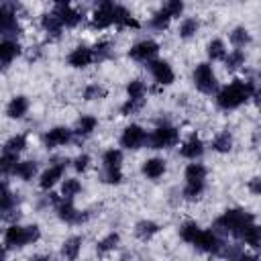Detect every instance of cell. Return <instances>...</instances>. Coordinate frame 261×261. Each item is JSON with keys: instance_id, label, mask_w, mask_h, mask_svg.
<instances>
[{"instance_id": "6da1fadb", "label": "cell", "mask_w": 261, "mask_h": 261, "mask_svg": "<svg viewBox=\"0 0 261 261\" xmlns=\"http://www.w3.org/2000/svg\"><path fill=\"white\" fill-rule=\"evenodd\" d=\"M253 222H255V218H253L251 212L241 210V208H230V210H226L224 214H220V216L214 220L212 228H214L218 234H230V237H234V239H243L245 230H247Z\"/></svg>"}, {"instance_id": "7a4b0ae2", "label": "cell", "mask_w": 261, "mask_h": 261, "mask_svg": "<svg viewBox=\"0 0 261 261\" xmlns=\"http://www.w3.org/2000/svg\"><path fill=\"white\" fill-rule=\"evenodd\" d=\"M255 94V88L251 82L245 80H232L228 86H224L220 92H216V106L222 110H234L247 100H251Z\"/></svg>"}, {"instance_id": "3957f363", "label": "cell", "mask_w": 261, "mask_h": 261, "mask_svg": "<svg viewBox=\"0 0 261 261\" xmlns=\"http://www.w3.org/2000/svg\"><path fill=\"white\" fill-rule=\"evenodd\" d=\"M39 239H41V228L37 224L20 226V224L12 222L4 232V249H6V253L12 249H22L27 245L37 243Z\"/></svg>"}, {"instance_id": "277c9868", "label": "cell", "mask_w": 261, "mask_h": 261, "mask_svg": "<svg viewBox=\"0 0 261 261\" xmlns=\"http://www.w3.org/2000/svg\"><path fill=\"white\" fill-rule=\"evenodd\" d=\"M206 188V167L202 163H190L186 167V186H184V198L186 200H198Z\"/></svg>"}, {"instance_id": "5b68a950", "label": "cell", "mask_w": 261, "mask_h": 261, "mask_svg": "<svg viewBox=\"0 0 261 261\" xmlns=\"http://www.w3.org/2000/svg\"><path fill=\"white\" fill-rule=\"evenodd\" d=\"M177 141H179L177 128L171 126V124H167V122H163V124H159L147 137V147L149 149H169V147L177 145Z\"/></svg>"}, {"instance_id": "8992f818", "label": "cell", "mask_w": 261, "mask_h": 261, "mask_svg": "<svg viewBox=\"0 0 261 261\" xmlns=\"http://www.w3.org/2000/svg\"><path fill=\"white\" fill-rule=\"evenodd\" d=\"M194 86L202 94H216L218 92V80L212 71L210 63H198L194 69Z\"/></svg>"}, {"instance_id": "52a82bcc", "label": "cell", "mask_w": 261, "mask_h": 261, "mask_svg": "<svg viewBox=\"0 0 261 261\" xmlns=\"http://www.w3.org/2000/svg\"><path fill=\"white\" fill-rule=\"evenodd\" d=\"M0 31L4 39H16L20 35V24L16 20V8L10 4V0H4L0 8Z\"/></svg>"}, {"instance_id": "ba28073f", "label": "cell", "mask_w": 261, "mask_h": 261, "mask_svg": "<svg viewBox=\"0 0 261 261\" xmlns=\"http://www.w3.org/2000/svg\"><path fill=\"white\" fill-rule=\"evenodd\" d=\"M192 245L198 251H204V253H210V255H218L222 251V247H224V241H222V234H218L212 228V230H200Z\"/></svg>"}, {"instance_id": "9c48e42d", "label": "cell", "mask_w": 261, "mask_h": 261, "mask_svg": "<svg viewBox=\"0 0 261 261\" xmlns=\"http://www.w3.org/2000/svg\"><path fill=\"white\" fill-rule=\"evenodd\" d=\"M147 137L149 135L145 133V128L141 124H128L122 130V135H120V147L130 149V151H137L143 145H147Z\"/></svg>"}, {"instance_id": "30bf717a", "label": "cell", "mask_w": 261, "mask_h": 261, "mask_svg": "<svg viewBox=\"0 0 261 261\" xmlns=\"http://www.w3.org/2000/svg\"><path fill=\"white\" fill-rule=\"evenodd\" d=\"M159 53V45L153 41V39H145V41H139L135 43L130 49H128V57L139 61V63H149L155 59V55Z\"/></svg>"}, {"instance_id": "8fae6325", "label": "cell", "mask_w": 261, "mask_h": 261, "mask_svg": "<svg viewBox=\"0 0 261 261\" xmlns=\"http://www.w3.org/2000/svg\"><path fill=\"white\" fill-rule=\"evenodd\" d=\"M55 210H57L59 220H63L65 224H82L84 220L90 218V214H82V212L73 206V202H71L69 198H61V202L55 206Z\"/></svg>"}, {"instance_id": "7c38bea8", "label": "cell", "mask_w": 261, "mask_h": 261, "mask_svg": "<svg viewBox=\"0 0 261 261\" xmlns=\"http://www.w3.org/2000/svg\"><path fill=\"white\" fill-rule=\"evenodd\" d=\"M147 67H149V71H151V75H153V80H155L157 84H161V86L173 84L175 73H173V69H171V65H169L167 61H163V59H153V61L147 63Z\"/></svg>"}, {"instance_id": "4fadbf2b", "label": "cell", "mask_w": 261, "mask_h": 261, "mask_svg": "<svg viewBox=\"0 0 261 261\" xmlns=\"http://www.w3.org/2000/svg\"><path fill=\"white\" fill-rule=\"evenodd\" d=\"M65 163H67V161H63V159H55L53 165H49V167L41 173V177H39V188H41V190H51V188L63 177Z\"/></svg>"}, {"instance_id": "5bb4252c", "label": "cell", "mask_w": 261, "mask_h": 261, "mask_svg": "<svg viewBox=\"0 0 261 261\" xmlns=\"http://www.w3.org/2000/svg\"><path fill=\"white\" fill-rule=\"evenodd\" d=\"M73 137V130L67 128V126H53L49 128L45 135H43V143L47 149H55V147H61V145H67Z\"/></svg>"}, {"instance_id": "9a60e30c", "label": "cell", "mask_w": 261, "mask_h": 261, "mask_svg": "<svg viewBox=\"0 0 261 261\" xmlns=\"http://www.w3.org/2000/svg\"><path fill=\"white\" fill-rule=\"evenodd\" d=\"M94 61V51L92 47L86 45H77L69 55H67V65L75 67V69H84Z\"/></svg>"}, {"instance_id": "2e32d148", "label": "cell", "mask_w": 261, "mask_h": 261, "mask_svg": "<svg viewBox=\"0 0 261 261\" xmlns=\"http://www.w3.org/2000/svg\"><path fill=\"white\" fill-rule=\"evenodd\" d=\"M114 6L116 4H106V6H98L92 14L90 24L94 29H108L110 24H114Z\"/></svg>"}, {"instance_id": "e0dca14e", "label": "cell", "mask_w": 261, "mask_h": 261, "mask_svg": "<svg viewBox=\"0 0 261 261\" xmlns=\"http://www.w3.org/2000/svg\"><path fill=\"white\" fill-rule=\"evenodd\" d=\"M18 55H20L18 41L16 39H2V43H0V61H2V67L6 69Z\"/></svg>"}, {"instance_id": "ac0fdd59", "label": "cell", "mask_w": 261, "mask_h": 261, "mask_svg": "<svg viewBox=\"0 0 261 261\" xmlns=\"http://www.w3.org/2000/svg\"><path fill=\"white\" fill-rule=\"evenodd\" d=\"M179 155L186 157V159L196 161V159H200V157L204 155V143H202L196 135H192V137L179 147Z\"/></svg>"}, {"instance_id": "d6986e66", "label": "cell", "mask_w": 261, "mask_h": 261, "mask_svg": "<svg viewBox=\"0 0 261 261\" xmlns=\"http://www.w3.org/2000/svg\"><path fill=\"white\" fill-rule=\"evenodd\" d=\"M41 27H43V31H45L49 37H53V39H59V37H61L63 22H61V18H59L55 12H45V14L41 16Z\"/></svg>"}, {"instance_id": "ffe728a7", "label": "cell", "mask_w": 261, "mask_h": 261, "mask_svg": "<svg viewBox=\"0 0 261 261\" xmlns=\"http://www.w3.org/2000/svg\"><path fill=\"white\" fill-rule=\"evenodd\" d=\"M165 169H167V165H165V161H163L161 157H151V159H147V161L143 163V167H141L143 175L149 177V179H159V177L165 173Z\"/></svg>"}, {"instance_id": "44dd1931", "label": "cell", "mask_w": 261, "mask_h": 261, "mask_svg": "<svg viewBox=\"0 0 261 261\" xmlns=\"http://www.w3.org/2000/svg\"><path fill=\"white\" fill-rule=\"evenodd\" d=\"M29 110V100L27 96H14L8 104H6V116L16 120V118H22Z\"/></svg>"}, {"instance_id": "7402d4cb", "label": "cell", "mask_w": 261, "mask_h": 261, "mask_svg": "<svg viewBox=\"0 0 261 261\" xmlns=\"http://www.w3.org/2000/svg\"><path fill=\"white\" fill-rule=\"evenodd\" d=\"M55 14L61 18L63 27H67V29H73L82 22V14L77 10H73L71 6H55Z\"/></svg>"}, {"instance_id": "603a6c76", "label": "cell", "mask_w": 261, "mask_h": 261, "mask_svg": "<svg viewBox=\"0 0 261 261\" xmlns=\"http://www.w3.org/2000/svg\"><path fill=\"white\" fill-rule=\"evenodd\" d=\"M37 171H39V165H37V161H33V159H27V161H18L12 173H14L18 179H22V181H31V179L37 175Z\"/></svg>"}, {"instance_id": "cb8c5ba5", "label": "cell", "mask_w": 261, "mask_h": 261, "mask_svg": "<svg viewBox=\"0 0 261 261\" xmlns=\"http://www.w3.org/2000/svg\"><path fill=\"white\" fill-rule=\"evenodd\" d=\"M114 24L118 27H124V29H139V22L137 18L124 8V6H114Z\"/></svg>"}, {"instance_id": "d4e9b609", "label": "cell", "mask_w": 261, "mask_h": 261, "mask_svg": "<svg viewBox=\"0 0 261 261\" xmlns=\"http://www.w3.org/2000/svg\"><path fill=\"white\" fill-rule=\"evenodd\" d=\"M157 232H159V224L153 222V220H139V222L135 224V234H137V239H141V241H149V239H153Z\"/></svg>"}, {"instance_id": "484cf974", "label": "cell", "mask_w": 261, "mask_h": 261, "mask_svg": "<svg viewBox=\"0 0 261 261\" xmlns=\"http://www.w3.org/2000/svg\"><path fill=\"white\" fill-rule=\"evenodd\" d=\"M96 126H98V120H96V116H90V114H86V116H82L77 122H75V128H73V135H77V137H90L94 130H96Z\"/></svg>"}, {"instance_id": "4316f807", "label": "cell", "mask_w": 261, "mask_h": 261, "mask_svg": "<svg viewBox=\"0 0 261 261\" xmlns=\"http://www.w3.org/2000/svg\"><path fill=\"white\" fill-rule=\"evenodd\" d=\"M82 243H84V239L77 237V234L65 239L63 241V247H61V257H65V259H77L80 249H82Z\"/></svg>"}, {"instance_id": "83f0119b", "label": "cell", "mask_w": 261, "mask_h": 261, "mask_svg": "<svg viewBox=\"0 0 261 261\" xmlns=\"http://www.w3.org/2000/svg\"><path fill=\"white\" fill-rule=\"evenodd\" d=\"M173 16H171V12L163 6V8H159L153 16H151V20H149V27L151 29H155V31H165L167 27H169V20H171Z\"/></svg>"}, {"instance_id": "f1b7e54d", "label": "cell", "mask_w": 261, "mask_h": 261, "mask_svg": "<svg viewBox=\"0 0 261 261\" xmlns=\"http://www.w3.org/2000/svg\"><path fill=\"white\" fill-rule=\"evenodd\" d=\"M212 149L216 153H228L232 149V135L228 130H222L218 133L214 139H212Z\"/></svg>"}, {"instance_id": "f546056e", "label": "cell", "mask_w": 261, "mask_h": 261, "mask_svg": "<svg viewBox=\"0 0 261 261\" xmlns=\"http://www.w3.org/2000/svg\"><path fill=\"white\" fill-rule=\"evenodd\" d=\"M24 149H27V137H24V135H12V137L4 143V147H2V151H6V153H16V155H20Z\"/></svg>"}, {"instance_id": "4dcf8cb0", "label": "cell", "mask_w": 261, "mask_h": 261, "mask_svg": "<svg viewBox=\"0 0 261 261\" xmlns=\"http://www.w3.org/2000/svg\"><path fill=\"white\" fill-rule=\"evenodd\" d=\"M241 241H245L249 247H253V249H261V226L259 224H251L247 230H245V234H243V239Z\"/></svg>"}, {"instance_id": "1f68e13d", "label": "cell", "mask_w": 261, "mask_h": 261, "mask_svg": "<svg viewBox=\"0 0 261 261\" xmlns=\"http://www.w3.org/2000/svg\"><path fill=\"white\" fill-rule=\"evenodd\" d=\"M92 51H94V61H96V63H102V61L110 59L112 53H114L110 41H100V43H96V45L92 47Z\"/></svg>"}, {"instance_id": "d6a6232c", "label": "cell", "mask_w": 261, "mask_h": 261, "mask_svg": "<svg viewBox=\"0 0 261 261\" xmlns=\"http://www.w3.org/2000/svg\"><path fill=\"white\" fill-rule=\"evenodd\" d=\"M224 65H226L228 71H234V69L243 67V65H245V53H243V49L237 47L234 51H230V53L224 57Z\"/></svg>"}, {"instance_id": "836d02e7", "label": "cell", "mask_w": 261, "mask_h": 261, "mask_svg": "<svg viewBox=\"0 0 261 261\" xmlns=\"http://www.w3.org/2000/svg\"><path fill=\"white\" fill-rule=\"evenodd\" d=\"M200 230H202V228L198 226V222L188 220V222H184V224L179 226V237H181V241H186V243H194Z\"/></svg>"}, {"instance_id": "e575fe53", "label": "cell", "mask_w": 261, "mask_h": 261, "mask_svg": "<svg viewBox=\"0 0 261 261\" xmlns=\"http://www.w3.org/2000/svg\"><path fill=\"white\" fill-rule=\"evenodd\" d=\"M230 43H232L234 47L243 49L245 45L251 43V33H249L245 27H237V29H232V33H230Z\"/></svg>"}, {"instance_id": "d590c367", "label": "cell", "mask_w": 261, "mask_h": 261, "mask_svg": "<svg viewBox=\"0 0 261 261\" xmlns=\"http://www.w3.org/2000/svg\"><path fill=\"white\" fill-rule=\"evenodd\" d=\"M122 165V151H118V149H108V151H104V155H102V167H112V169H116V167H120Z\"/></svg>"}, {"instance_id": "8d00e7d4", "label": "cell", "mask_w": 261, "mask_h": 261, "mask_svg": "<svg viewBox=\"0 0 261 261\" xmlns=\"http://www.w3.org/2000/svg\"><path fill=\"white\" fill-rule=\"evenodd\" d=\"M206 53L212 61H218V59H224L226 57V49H224V43L220 39H212L206 47Z\"/></svg>"}, {"instance_id": "74e56055", "label": "cell", "mask_w": 261, "mask_h": 261, "mask_svg": "<svg viewBox=\"0 0 261 261\" xmlns=\"http://www.w3.org/2000/svg\"><path fill=\"white\" fill-rule=\"evenodd\" d=\"M80 192H82V184H80V179H75V177H67V179L63 181V186H61V198L73 200V196H77Z\"/></svg>"}, {"instance_id": "f35d334b", "label": "cell", "mask_w": 261, "mask_h": 261, "mask_svg": "<svg viewBox=\"0 0 261 261\" xmlns=\"http://www.w3.org/2000/svg\"><path fill=\"white\" fill-rule=\"evenodd\" d=\"M118 241H120L118 232H110V234H106L104 239H100V241H98V245H96V251H98L100 255H104V253H108V251L116 249Z\"/></svg>"}, {"instance_id": "ab89813d", "label": "cell", "mask_w": 261, "mask_h": 261, "mask_svg": "<svg viewBox=\"0 0 261 261\" xmlns=\"http://www.w3.org/2000/svg\"><path fill=\"white\" fill-rule=\"evenodd\" d=\"M198 29H200L198 18H184L181 24H179V37L181 39H190V37H194L198 33Z\"/></svg>"}, {"instance_id": "60d3db41", "label": "cell", "mask_w": 261, "mask_h": 261, "mask_svg": "<svg viewBox=\"0 0 261 261\" xmlns=\"http://www.w3.org/2000/svg\"><path fill=\"white\" fill-rule=\"evenodd\" d=\"M84 100H102V98H106V88L104 86H98V84H88L86 88H84Z\"/></svg>"}, {"instance_id": "b9f144b4", "label": "cell", "mask_w": 261, "mask_h": 261, "mask_svg": "<svg viewBox=\"0 0 261 261\" xmlns=\"http://www.w3.org/2000/svg\"><path fill=\"white\" fill-rule=\"evenodd\" d=\"M145 106V98H128L122 106H120V114L122 116H130V114H137L141 108Z\"/></svg>"}, {"instance_id": "7bdbcfd3", "label": "cell", "mask_w": 261, "mask_h": 261, "mask_svg": "<svg viewBox=\"0 0 261 261\" xmlns=\"http://www.w3.org/2000/svg\"><path fill=\"white\" fill-rule=\"evenodd\" d=\"M16 163H18V155H16V153H6V151H2V157H0V169H2L4 175L12 173L14 167H16Z\"/></svg>"}, {"instance_id": "ee69618b", "label": "cell", "mask_w": 261, "mask_h": 261, "mask_svg": "<svg viewBox=\"0 0 261 261\" xmlns=\"http://www.w3.org/2000/svg\"><path fill=\"white\" fill-rule=\"evenodd\" d=\"M0 200H2V204H0V210L2 212H8V210L16 208V198L8 190V184L6 181H2V196H0Z\"/></svg>"}, {"instance_id": "f6af8a7d", "label": "cell", "mask_w": 261, "mask_h": 261, "mask_svg": "<svg viewBox=\"0 0 261 261\" xmlns=\"http://www.w3.org/2000/svg\"><path fill=\"white\" fill-rule=\"evenodd\" d=\"M102 181H104V184H112V186L120 184V181H122V171H120V167H116V169H112V167H102Z\"/></svg>"}, {"instance_id": "bcb514c9", "label": "cell", "mask_w": 261, "mask_h": 261, "mask_svg": "<svg viewBox=\"0 0 261 261\" xmlns=\"http://www.w3.org/2000/svg\"><path fill=\"white\" fill-rule=\"evenodd\" d=\"M126 94H128V98H145L147 88L141 80H133L126 84Z\"/></svg>"}, {"instance_id": "7dc6e473", "label": "cell", "mask_w": 261, "mask_h": 261, "mask_svg": "<svg viewBox=\"0 0 261 261\" xmlns=\"http://www.w3.org/2000/svg\"><path fill=\"white\" fill-rule=\"evenodd\" d=\"M165 8L171 12L173 18H177V16H181V12H184V0H167V2H165Z\"/></svg>"}, {"instance_id": "c3c4849f", "label": "cell", "mask_w": 261, "mask_h": 261, "mask_svg": "<svg viewBox=\"0 0 261 261\" xmlns=\"http://www.w3.org/2000/svg\"><path fill=\"white\" fill-rule=\"evenodd\" d=\"M88 165H90V155H86V153H82L73 159V169L75 171H86Z\"/></svg>"}, {"instance_id": "681fc988", "label": "cell", "mask_w": 261, "mask_h": 261, "mask_svg": "<svg viewBox=\"0 0 261 261\" xmlns=\"http://www.w3.org/2000/svg\"><path fill=\"white\" fill-rule=\"evenodd\" d=\"M249 192L251 194H255V196H261V173L259 175H255L253 179H249Z\"/></svg>"}, {"instance_id": "f907efd6", "label": "cell", "mask_w": 261, "mask_h": 261, "mask_svg": "<svg viewBox=\"0 0 261 261\" xmlns=\"http://www.w3.org/2000/svg\"><path fill=\"white\" fill-rule=\"evenodd\" d=\"M253 100H255V106H257V108H261V88H257V90H255Z\"/></svg>"}, {"instance_id": "816d5d0a", "label": "cell", "mask_w": 261, "mask_h": 261, "mask_svg": "<svg viewBox=\"0 0 261 261\" xmlns=\"http://www.w3.org/2000/svg\"><path fill=\"white\" fill-rule=\"evenodd\" d=\"M69 2H71V0H53L55 6H69Z\"/></svg>"}, {"instance_id": "f5cc1de1", "label": "cell", "mask_w": 261, "mask_h": 261, "mask_svg": "<svg viewBox=\"0 0 261 261\" xmlns=\"http://www.w3.org/2000/svg\"><path fill=\"white\" fill-rule=\"evenodd\" d=\"M98 6H106V4H114V0H96Z\"/></svg>"}]
</instances>
